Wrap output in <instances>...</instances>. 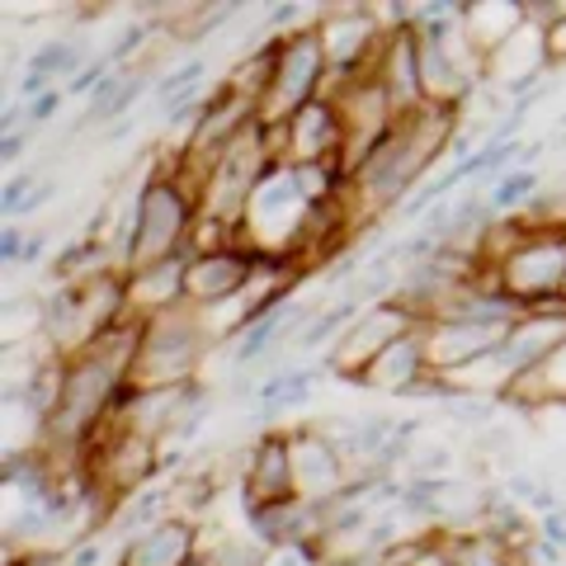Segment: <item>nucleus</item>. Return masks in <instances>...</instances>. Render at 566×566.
Segmentation results:
<instances>
[{
	"label": "nucleus",
	"instance_id": "obj_1",
	"mask_svg": "<svg viewBox=\"0 0 566 566\" xmlns=\"http://www.w3.org/2000/svg\"><path fill=\"white\" fill-rule=\"evenodd\" d=\"M458 128H463V114L444 109V104H424V109L397 118V128L382 137V147L354 170L349 208H359L364 218L401 208L424 180H430L439 156H449Z\"/></svg>",
	"mask_w": 566,
	"mask_h": 566
},
{
	"label": "nucleus",
	"instance_id": "obj_2",
	"mask_svg": "<svg viewBox=\"0 0 566 566\" xmlns=\"http://www.w3.org/2000/svg\"><path fill=\"white\" fill-rule=\"evenodd\" d=\"M193 227H199V193H193L166 161L151 166V175L133 193V245H128V274L161 260L189 255Z\"/></svg>",
	"mask_w": 566,
	"mask_h": 566
},
{
	"label": "nucleus",
	"instance_id": "obj_3",
	"mask_svg": "<svg viewBox=\"0 0 566 566\" xmlns=\"http://www.w3.org/2000/svg\"><path fill=\"white\" fill-rule=\"evenodd\" d=\"M212 354V335L199 307H170L142 316V340L133 359V387H185L199 378L203 359Z\"/></svg>",
	"mask_w": 566,
	"mask_h": 566
},
{
	"label": "nucleus",
	"instance_id": "obj_4",
	"mask_svg": "<svg viewBox=\"0 0 566 566\" xmlns=\"http://www.w3.org/2000/svg\"><path fill=\"white\" fill-rule=\"evenodd\" d=\"M495 274L524 312H566V227H528Z\"/></svg>",
	"mask_w": 566,
	"mask_h": 566
},
{
	"label": "nucleus",
	"instance_id": "obj_5",
	"mask_svg": "<svg viewBox=\"0 0 566 566\" xmlns=\"http://www.w3.org/2000/svg\"><path fill=\"white\" fill-rule=\"evenodd\" d=\"M326 76H331V66H326L316 29L289 33V39H283V52H279V66H274V81L260 99V123L264 128H283L297 109H307L312 99H322Z\"/></svg>",
	"mask_w": 566,
	"mask_h": 566
},
{
	"label": "nucleus",
	"instance_id": "obj_6",
	"mask_svg": "<svg viewBox=\"0 0 566 566\" xmlns=\"http://www.w3.org/2000/svg\"><path fill=\"white\" fill-rule=\"evenodd\" d=\"M312 29H316V39H322L331 76H340V81L368 76V71L378 66L387 33H392L378 6H322Z\"/></svg>",
	"mask_w": 566,
	"mask_h": 566
},
{
	"label": "nucleus",
	"instance_id": "obj_7",
	"mask_svg": "<svg viewBox=\"0 0 566 566\" xmlns=\"http://www.w3.org/2000/svg\"><path fill=\"white\" fill-rule=\"evenodd\" d=\"M420 326H424L420 316H416L411 307H401L397 297H387V303H374V307L359 316V322H354V326L340 335V345L326 354L322 368H326L331 378L354 382V378H359L364 368L374 364L387 345H397L401 335H411V331H420Z\"/></svg>",
	"mask_w": 566,
	"mask_h": 566
},
{
	"label": "nucleus",
	"instance_id": "obj_8",
	"mask_svg": "<svg viewBox=\"0 0 566 566\" xmlns=\"http://www.w3.org/2000/svg\"><path fill=\"white\" fill-rule=\"evenodd\" d=\"M255 283V245H222V251H208V255H189L185 264V303L189 307H222V303H237V297L251 293Z\"/></svg>",
	"mask_w": 566,
	"mask_h": 566
},
{
	"label": "nucleus",
	"instance_id": "obj_9",
	"mask_svg": "<svg viewBox=\"0 0 566 566\" xmlns=\"http://www.w3.org/2000/svg\"><path fill=\"white\" fill-rule=\"evenodd\" d=\"M297 495L293 476V434L289 430H264L245 444L241 468V505H283Z\"/></svg>",
	"mask_w": 566,
	"mask_h": 566
},
{
	"label": "nucleus",
	"instance_id": "obj_10",
	"mask_svg": "<svg viewBox=\"0 0 566 566\" xmlns=\"http://www.w3.org/2000/svg\"><path fill=\"white\" fill-rule=\"evenodd\" d=\"M279 137H283V161L289 166H331V161L340 166L345 123L331 99H312L307 109H297L279 128Z\"/></svg>",
	"mask_w": 566,
	"mask_h": 566
},
{
	"label": "nucleus",
	"instance_id": "obj_11",
	"mask_svg": "<svg viewBox=\"0 0 566 566\" xmlns=\"http://www.w3.org/2000/svg\"><path fill=\"white\" fill-rule=\"evenodd\" d=\"M293 434V476H297V495L312 505H331L335 495L349 486V463L345 453L322 439L312 424H297Z\"/></svg>",
	"mask_w": 566,
	"mask_h": 566
},
{
	"label": "nucleus",
	"instance_id": "obj_12",
	"mask_svg": "<svg viewBox=\"0 0 566 566\" xmlns=\"http://www.w3.org/2000/svg\"><path fill=\"white\" fill-rule=\"evenodd\" d=\"M378 85L387 91V99L397 104V114H416L424 109V76H420V39L416 29H392L387 33V43L378 52V66H374Z\"/></svg>",
	"mask_w": 566,
	"mask_h": 566
},
{
	"label": "nucleus",
	"instance_id": "obj_13",
	"mask_svg": "<svg viewBox=\"0 0 566 566\" xmlns=\"http://www.w3.org/2000/svg\"><path fill=\"white\" fill-rule=\"evenodd\" d=\"M199 547H203L199 524L185 515H166L156 528L137 534L133 543H123L114 566H193Z\"/></svg>",
	"mask_w": 566,
	"mask_h": 566
},
{
	"label": "nucleus",
	"instance_id": "obj_14",
	"mask_svg": "<svg viewBox=\"0 0 566 566\" xmlns=\"http://www.w3.org/2000/svg\"><path fill=\"white\" fill-rule=\"evenodd\" d=\"M424 374H430L424 335L411 331V335H401L397 345H387L349 387H359V392H374V397H411V387H416Z\"/></svg>",
	"mask_w": 566,
	"mask_h": 566
},
{
	"label": "nucleus",
	"instance_id": "obj_15",
	"mask_svg": "<svg viewBox=\"0 0 566 566\" xmlns=\"http://www.w3.org/2000/svg\"><path fill=\"white\" fill-rule=\"evenodd\" d=\"M245 528L264 553L289 543H322V505L303 501V495H293L283 505H245Z\"/></svg>",
	"mask_w": 566,
	"mask_h": 566
},
{
	"label": "nucleus",
	"instance_id": "obj_16",
	"mask_svg": "<svg viewBox=\"0 0 566 566\" xmlns=\"http://www.w3.org/2000/svg\"><path fill=\"white\" fill-rule=\"evenodd\" d=\"M566 345V312H524L501 340V359L510 374H534Z\"/></svg>",
	"mask_w": 566,
	"mask_h": 566
},
{
	"label": "nucleus",
	"instance_id": "obj_17",
	"mask_svg": "<svg viewBox=\"0 0 566 566\" xmlns=\"http://www.w3.org/2000/svg\"><path fill=\"white\" fill-rule=\"evenodd\" d=\"M424 354H430V368L434 374H458V368L476 364L482 354L501 349L505 331H491V326H468V322H424Z\"/></svg>",
	"mask_w": 566,
	"mask_h": 566
},
{
	"label": "nucleus",
	"instance_id": "obj_18",
	"mask_svg": "<svg viewBox=\"0 0 566 566\" xmlns=\"http://www.w3.org/2000/svg\"><path fill=\"white\" fill-rule=\"evenodd\" d=\"M520 29H524L520 0H468L463 6V43L482 62L491 57V52H501Z\"/></svg>",
	"mask_w": 566,
	"mask_h": 566
},
{
	"label": "nucleus",
	"instance_id": "obj_19",
	"mask_svg": "<svg viewBox=\"0 0 566 566\" xmlns=\"http://www.w3.org/2000/svg\"><path fill=\"white\" fill-rule=\"evenodd\" d=\"M185 264H189V255L147 264V270H133V274H128L133 312H137V316H156V312L180 307V303H185Z\"/></svg>",
	"mask_w": 566,
	"mask_h": 566
},
{
	"label": "nucleus",
	"instance_id": "obj_20",
	"mask_svg": "<svg viewBox=\"0 0 566 566\" xmlns=\"http://www.w3.org/2000/svg\"><path fill=\"white\" fill-rule=\"evenodd\" d=\"M505 406L528 411V416L543 411V406H566V345L543 368H534V374H520L515 382H510Z\"/></svg>",
	"mask_w": 566,
	"mask_h": 566
},
{
	"label": "nucleus",
	"instance_id": "obj_21",
	"mask_svg": "<svg viewBox=\"0 0 566 566\" xmlns=\"http://www.w3.org/2000/svg\"><path fill=\"white\" fill-rule=\"evenodd\" d=\"M543 189H547L543 170H524V166H515V170H505L501 180L486 189V203H491L495 218H520V212L534 203Z\"/></svg>",
	"mask_w": 566,
	"mask_h": 566
},
{
	"label": "nucleus",
	"instance_id": "obj_22",
	"mask_svg": "<svg viewBox=\"0 0 566 566\" xmlns=\"http://www.w3.org/2000/svg\"><path fill=\"white\" fill-rule=\"evenodd\" d=\"M203 81H208V57H185V62H175L170 71H161V81H156V91H151L156 114L166 118L175 104H180L189 91H199Z\"/></svg>",
	"mask_w": 566,
	"mask_h": 566
},
{
	"label": "nucleus",
	"instance_id": "obj_23",
	"mask_svg": "<svg viewBox=\"0 0 566 566\" xmlns=\"http://www.w3.org/2000/svg\"><path fill=\"white\" fill-rule=\"evenodd\" d=\"M193 566H264V547L251 534H218L212 543L199 547Z\"/></svg>",
	"mask_w": 566,
	"mask_h": 566
},
{
	"label": "nucleus",
	"instance_id": "obj_24",
	"mask_svg": "<svg viewBox=\"0 0 566 566\" xmlns=\"http://www.w3.org/2000/svg\"><path fill=\"white\" fill-rule=\"evenodd\" d=\"M501 397H476V392H449L444 401H439V411H444L453 424H463V430H486V424H495V411H501Z\"/></svg>",
	"mask_w": 566,
	"mask_h": 566
},
{
	"label": "nucleus",
	"instance_id": "obj_25",
	"mask_svg": "<svg viewBox=\"0 0 566 566\" xmlns=\"http://www.w3.org/2000/svg\"><path fill=\"white\" fill-rule=\"evenodd\" d=\"M449 553L458 566H520L510 547L491 543L486 534H449Z\"/></svg>",
	"mask_w": 566,
	"mask_h": 566
},
{
	"label": "nucleus",
	"instance_id": "obj_26",
	"mask_svg": "<svg viewBox=\"0 0 566 566\" xmlns=\"http://www.w3.org/2000/svg\"><path fill=\"white\" fill-rule=\"evenodd\" d=\"M39 193V170H10L6 185H0V212H6V222H20L29 199Z\"/></svg>",
	"mask_w": 566,
	"mask_h": 566
},
{
	"label": "nucleus",
	"instance_id": "obj_27",
	"mask_svg": "<svg viewBox=\"0 0 566 566\" xmlns=\"http://www.w3.org/2000/svg\"><path fill=\"white\" fill-rule=\"evenodd\" d=\"M515 449H520L515 424H486V430L472 434V453L486 458V463H510V458H515Z\"/></svg>",
	"mask_w": 566,
	"mask_h": 566
},
{
	"label": "nucleus",
	"instance_id": "obj_28",
	"mask_svg": "<svg viewBox=\"0 0 566 566\" xmlns=\"http://www.w3.org/2000/svg\"><path fill=\"white\" fill-rule=\"evenodd\" d=\"M264 566H326V553H322V543H289V547L264 553Z\"/></svg>",
	"mask_w": 566,
	"mask_h": 566
},
{
	"label": "nucleus",
	"instance_id": "obj_29",
	"mask_svg": "<svg viewBox=\"0 0 566 566\" xmlns=\"http://www.w3.org/2000/svg\"><path fill=\"white\" fill-rule=\"evenodd\" d=\"M505 491H510V501H515V505H524V510H528V515H534L538 495H543L547 486L538 482V476H534V472H505Z\"/></svg>",
	"mask_w": 566,
	"mask_h": 566
},
{
	"label": "nucleus",
	"instance_id": "obj_30",
	"mask_svg": "<svg viewBox=\"0 0 566 566\" xmlns=\"http://www.w3.org/2000/svg\"><path fill=\"white\" fill-rule=\"evenodd\" d=\"M62 104H66V91H62V85H52V91H43L39 99H29V128H33V133L48 128V123L62 114Z\"/></svg>",
	"mask_w": 566,
	"mask_h": 566
},
{
	"label": "nucleus",
	"instance_id": "obj_31",
	"mask_svg": "<svg viewBox=\"0 0 566 566\" xmlns=\"http://www.w3.org/2000/svg\"><path fill=\"white\" fill-rule=\"evenodd\" d=\"M24 245H29V227L24 222L0 227V264H6V270H14V264L24 260Z\"/></svg>",
	"mask_w": 566,
	"mask_h": 566
},
{
	"label": "nucleus",
	"instance_id": "obj_32",
	"mask_svg": "<svg viewBox=\"0 0 566 566\" xmlns=\"http://www.w3.org/2000/svg\"><path fill=\"white\" fill-rule=\"evenodd\" d=\"M543 52H547V66H553V71L566 66V10L543 29Z\"/></svg>",
	"mask_w": 566,
	"mask_h": 566
},
{
	"label": "nucleus",
	"instance_id": "obj_33",
	"mask_svg": "<svg viewBox=\"0 0 566 566\" xmlns=\"http://www.w3.org/2000/svg\"><path fill=\"white\" fill-rule=\"evenodd\" d=\"M33 147V128H24V133H10V137H0V166H10L14 170V161Z\"/></svg>",
	"mask_w": 566,
	"mask_h": 566
},
{
	"label": "nucleus",
	"instance_id": "obj_34",
	"mask_svg": "<svg viewBox=\"0 0 566 566\" xmlns=\"http://www.w3.org/2000/svg\"><path fill=\"white\" fill-rule=\"evenodd\" d=\"M48 241H52L48 232H29V245H24V260H20V264H24V270H33V264H43V260H48Z\"/></svg>",
	"mask_w": 566,
	"mask_h": 566
},
{
	"label": "nucleus",
	"instance_id": "obj_35",
	"mask_svg": "<svg viewBox=\"0 0 566 566\" xmlns=\"http://www.w3.org/2000/svg\"><path fill=\"white\" fill-rule=\"evenodd\" d=\"M557 147H562V151H566V128H562V137H557Z\"/></svg>",
	"mask_w": 566,
	"mask_h": 566
},
{
	"label": "nucleus",
	"instance_id": "obj_36",
	"mask_svg": "<svg viewBox=\"0 0 566 566\" xmlns=\"http://www.w3.org/2000/svg\"><path fill=\"white\" fill-rule=\"evenodd\" d=\"M382 566H401V562H382Z\"/></svg>",
	"mask_w": 566,
	"mask_h": 566
}]
</instances>
